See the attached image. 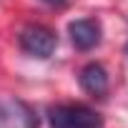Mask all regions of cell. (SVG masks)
<instances>
[{
  "instance_id": "obj_1",
  "label": "cell",
  "mask_w": 128,
  "mask_h": 128,
  "mask_svg": "<svg viewBox=\"0 0 128 128\" xmlns=\"http://www.w3.org/2000/svg\"><path fill=\"white\" fill-rule=\"evenodd\" d=\"M50 128H103L100 113L83 103H63L48 110Z\"/></svg>"
},
{
  "instance_id": "obj_2",
  "label": "cell",
  "mask_w": 128,
  "mask_h": 128,
  "mask_svg": "<svg viewBox=\"0 0 128 128\" xmlns=\"http://www.w3.org/2000/svg\"><path fill=\"white\" fill-rule=\"evenodd\" d=\"M0 128H38V113L20 98H0Z\"/></svg>"
},
{
  "instance_id": "obj_3",
  "label": "cell",
  "mask_w": 128,
  "mask_h": 128,
  "mask_svg": "<svg viewBox=\"0 0 128 128\" xmlns=\"http://www.w3.org/2000/svg\"><path fill=\"white\" fill-rule=\"evenodd\" d=\"M20 48L33 55V58H48L53 50H55V33L45 25H28L20 30V38H18Z\"/></svg>"
},
{
  "instance_id": "obj_4",
  "label": "cell",
  "mask_w": 128,
  "mask_h": 128,
  "mask_svg": "<svg viewBox=\"0 0 128 128\" xmlns=\"http://www.w3.org/2000/svg\"><path fill=\"white\" fill-rule=\"evenodd\" d=\"M70 40L78 50H90L100 43V25L93 18H83V20H73L68 25Z\"/></svg>"
},
{
  "instance_id": "obj_5",
  "label": "cell",
  "mask_w": 128,
  "mask_h": 128,
  "mask_svg": "<svg viewBox=\"0 0 128 128\" xmlns=\"http://www.w3.org/2000/svg\"><path fill=\"white\" fill-rule=\"evenodd\" d=\"M78 80H80V88L86 93L96 96V98H103L106 90H108V73H106V68L100 63H88V66L80 70Z\"/></svg>"
},
{
  "instance_id": "obj_6",
  "label": "cell",
  "mask_w": 128,
  "mask_h": 128,
  "mask_svg": "<svg viewBox=\"0 0 128 128\" xmlns=\"http://www.w3.org/2000/svg\"><path fill=\"white\" fill-rule=\"evenodd\" d=\"M43 3H48V5H63L66 0H43Z\"/></svg>"
},
{
  "instance_id": "obj_7",
  "label": "cell",
  "mask_w": 128,
  "mask_h": 128,
  "mask_svg": "<svg viewBox=\"0 0 128 128\" xmlns=\"http://www.w3.org/2000/svg\"><path fill=\"white\" fill-rule=\"evenodd\" d=\"M126 53H128V45H126Z\"/></svg>"
}]
</instances>
